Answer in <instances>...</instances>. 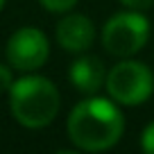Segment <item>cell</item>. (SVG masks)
Instances as JSON below:
<instances>
[{"label": "cell", "instance_id": "1", "mask_svg": "<svg viewBox=\"0 0 154 154\" xmlns=\"http://www.w3.org/2000/svg\"><path fill=\"white\" fill-rule=\"evenodd\" d=\"M125 131L120 109L106 97H88L72 106L68 116V138L86 152L113 147Z\"/></svg>", "mask_w": 154, "mask_h": 154}, {"label": "cell", "instance_id": "2", "mask_svg": "<svg viewBox=\"0 0 154 154\" xmlns=\"http://www.w3.org/2000/svg\"><path fill=\"white\" fill-rule=\"evenodd\" d=\"M9 106L16 122L27 129L48 127L57 118L61 97L48 77L25 75L16 79L9 91Z\"/></svg>", "mask_w": 154, "mask_h": 154}, {"label": "cell", "instance_id": "3", "mask_svg": "<svg viewBox=\"0 0 154 154\" xmlns=\"http://www.w3.org/2000/svg\"><path fill=\"white\" fill-rule=\"evenodd\" d=\"M104 86L109 91V97L116 100V104L136 106V104H143L152 95L154 75L145 63L125 59L106 72Z\"/></svg>", "mask_w": 154, "mask_h": 154}, {"label": "cell", "instance_id": "4", "mask_svg": "<svg viewBox=\"0 0 154 154\" xmlns=\"http://www.w3.org/2000/svg\"><path fill=\"white\" fill-rule=\"evenodd\" d=\"M149 38V20L140 11H120L111 16L102 29V45L109 54L127 59L136 54Z\"/></svg>", "mask_w": 154, "mask_h": 154}, {"label": "cell", "instance_id": "5", "mask_svg": "<svg viewBox=\"0 0 154 154\" xmlns=\"http://www.w3.org/2000/svg\"><path fill=\"white\" fill-rule=\"evenodd\" d=\"M5 52H7V61L11 63V68H16L20 72H29L45 63V59L50 54V45L41 29L20 27L9 36Z\"/></svg>", "mask_w": 154, "mask_h": 154}, {"label": "cell", "instance_id": "6", "mask_svg": "<svg viewBox=\"0 0 154 154\" xmlns=\"http://www.w3.org/2000/svg\"><path fill=\"white\" fill-rule=\"evenodd\" d=\"M95 27L82 14H68L57 25V41L68 52H84L93 45Z\"/></svg>", "mask_w": 154, "mask_h": 154}, {"label": "cell", "instance_id": "7", "mask_svg": "<svg viewBox=\"0 0 154 154\" xmlns=\"http://www.w3.org/2000/svg\"><path fill=\"white\" fill-rule=\"evenodd\" d=\"M70 82L77 91L86 93V95H93V93L100 91V86L106 82V70H104V63L100 61L97 57H79L72 61L70 66Z\"/></svg>", "mask_w": 154, "mask_h": 154}, {"label": "cell", "instance_id": "8", "mask_svg": "<svg viewBox=\"0 0 154 154\" xmlns=\"http://www.w3.org/2000/svg\"><path fill=\"white\" fill-rule=\"evenodd\" d=\"M38 2H41L48 11H59V14L72 9V7L77 5V0H38Z\"/></svg>", "mask_w": 154, "mask_h": 154}, {"label": "cell", "instance_id": "9", "mask_svg": "<svg viewBox=\"0 0 154 154\" xmlns=\"http://www.w3.org/2000/svg\"><path fill=\"white\" fill-rule=\"evenodd\" d=\"M140 147L147 154H154V122H149V125L145 127L143 136H140Z\"/></svg>", "mask_w": 154, "mask_h": 154}, {"label": "cell", "instance_id": "10", "mask_svg": "<svg viewBox=\"0 0 154 154\" xmlns=\"http://www.w3.org/2000/svg\"><path fill=\"white\" fill-rule=\"evenodd\" d=\"M11 86H14V77H11V70L5 66V63H0V93L11 91Z\"/></svg>", "mask_w": 154, "mask_h": 154}, {"label": "cell", "instance_id": "11", "mask_svg": "<svg viewBox=\"0 0 154 154\" xmlns=\"http://www.w3.org/2000/svg\"><path fill=\"white\" fill-rule=\"evenodd\" d=\"M120 2L131 11H143V9H147V7H152L154 0H120Z\"/></svg>", "mask_w": 154, "mask_h": 154}, {"label": "cell", "instance_id": "12", "mask_svg": "<svg viewBox=\"0 0 154 154\" xmlns=\"http://www.w3.org/2000/svg\"><path fill=\"white\" fill-rule=\"evenodd\" d=\"M2 7H5V0H0V9H2Z\"/></svg>", "mask_w": 154, "mask_h": 154}]
</instances>
